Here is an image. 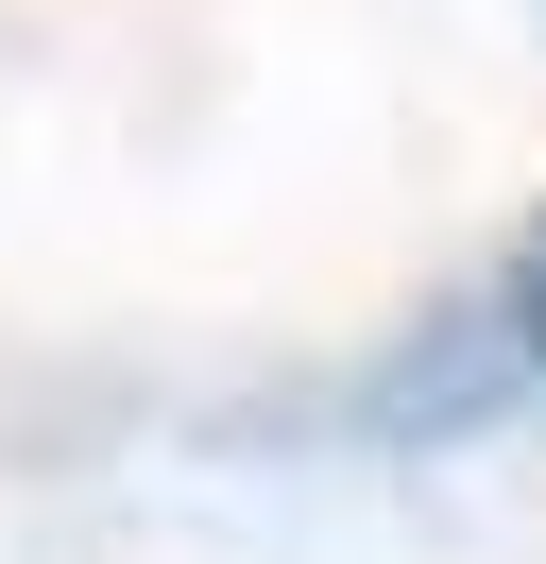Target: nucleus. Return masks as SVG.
<instances>
[{"instance_id":"nucleus-1","label":"nucleus","mask_w":546,"mask_h":564,"mask_svg":"<svg viewBox=\"0 0 546 564\" xmlns=\"http://www.w3.org/2000/svg\"><path fill=\"white\" fill-rule=\"evenodd\" d=\"M512 325H529V359H546V223L512 240Z\"/></svg>"}]
</instances>
